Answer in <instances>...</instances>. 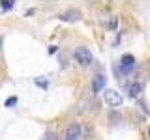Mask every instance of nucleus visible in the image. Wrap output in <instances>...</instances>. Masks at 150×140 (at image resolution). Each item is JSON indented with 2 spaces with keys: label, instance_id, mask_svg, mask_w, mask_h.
<instances>
[{
  "label": "nucleus",
  "instance_id": "nucleus-10",
  "mask_svg": "<svg viewBox=\"0 0 150 140\" xmlns=\"http://www.w3.org/2000/svg\"><path fill=\"white\" fill-rule=\"evenodd\" d=\"M36 84H38V86H41L43 90H45L47 86H49V82H47V80H41V78H36Z\"/></svg>",
  "mask_w": 150,
  "mask_h": 140
},
{
  "label": "nucleus",
  "instance_id": "nucleus-6",
  "mask_svg": "<svg viewBox=\"0 0 150 140\" xmlns=\"http://www.w3.org/2000/svg\"><path fill=\"white\" fill-rule=\"evenodd\" d=\"M141 92H143V84L141 82H131L128 86V95L129 97H137Z\"/></svg>",
  "mask_w": 150,
  "mask_h": 140
},
{
  "label": "nucleus",
  "instance_id": "nucleus-9",
  "mask_svg": "<svg viewBox=\"0 0 150 140\" xmlns=\"http://www.w3.org/2000/svg\"><path fill=\"white\" fill-rule=\"evenodd\" d=\"M0 4H2V9H9V8H13V2H11V0H2Z\"/></svg>",
  "mask_w": 150,
  "mask_h": 140
},
{
  "label": "nucleus",
  "instance_id": "nucleus-8",
  "mask_svg": "<svg viewBox=\"0 0 150 140\" xmlns=\"http://www.w3.org/2000/svg\"><path fill=\"white\" fill-rule=\"evenodd\" d=\"M17 97L15 95H13V97H8V99H6V103H4V106H8V108H13V106H15L17 105Z\"/></svg>",
  "mask_w": 150,
  "mask_h": 140
},
{
  "label": "nucleus",
  "instance_id": "nucleus-5",
  "mask_svg": "<svg viewBox=\"0 0 150 140\" xmlns=\"http://www.w3.org/2000/svg\"><path fill=\"white\" fill-rule=\"evenodd\" d=\"M131 69H135V58L131 54H124L120 60V71L122 73H129Z\"/></svg>",
  "mask_w": 150,
  "mask_h": 140
},
{
  "label": "nucleus",
  "instance_id": "nucleus-2",
  "mask_svg": "<svg viewBox=\"0 0 150 140\" xmlns=\"http://www.w3.org/2000/svg\"><path fill=\"white\" fill-rule=\"evenodd\" d=\"M73 56H75V60H77L81 65H90L94 62V56L90 52V49H86V47H79V49H75Z\"/></svg>",
  "mask_w": 150,
  "mask_h": 140
},
{
  "label": "nucleus",
  "instance_id": "nucleus-1",
  "mask_svg": "<svg viewBox=\"0 0 150 140\" xmlns=\"http://www.w3.org/2000/svg\"><path fill=\"white\" fill-rule=\"evenodd\" d=\"M103 99H105V103L109 106H112V108H118V106H122V103H124V97L116 90H105L103 92Z\"/></svg>",
  "mask_w": 150,
  "mask_h": 140
},
{
  "label": "nucleus",
  "instance_id": "nucleus-12",
  "mask_svg": "<svg viewBox=\"0 0 150 140\" xmlns=\"http://www.w3.org/2000/svg\"><path fill=\"white\" fill-rule=\"evenodd\" d=\"M148 136H150V129H148Z\"/></svg>",
  "mask_w": 150,
  "mask_h": 140
},
{
  "label": "nucleus",
  "instance_id": "nucleus-11",
  "mask_svg": "<svg viewBox=\"0 0 150 140\" xmlns=\"http://www.w3.org/2000/svg\"><path fill=\"white\" fill-rule=\"evenodd\" d=\"M2 41H4V39H2V36H0V49H2Z\"/></svg>",
  "mask_w": 150,
  "mask_h": 140
},
{
  "label": "nucleus",
  "instance_id": "nucleus-4",
  "mask_svg": "<svg viewBox=\"0 0 150 140\" xmlns=\"http://www.w3.org/2000/svg\"><path fill=\"white\" fill-rule=\"evenodd\" d=\"M81 11L79 9H68V11H64V13H60L58 19L60 21H66V22H77V21H81Z\"/></svg>",
  "mask_w": 150,
  "mask_h": 140
},
{
  "label": "nucleus",
  "instance_id": "nucleus-7",
  "mask_svg": "<svg viewBox=\"0 0 150 140\" xmlns=\"http://www.w3.org/2000/svg\"><path fill=\"white\" fill-rule=\"evenodd\" d=\"M103 86H105V77L103 75H96V78H94V92H100Z\"/></svg>",
  "mask_w": 150,
  "mask_h": 140
},
{
  "label": "nucleus",
  "instance_id": "nucleus-3",
  "mask_svg": "<svg viewBox=\"0 0 150 140\" xmlns=\"http://www.w3.org/2000/svg\"><path fill=\"white\" fill-rule=\"evenodd\" d=\"M64 140H83V127L79 123H71L66 131Z\"/></svg>",
  "mask_w": 150,
  "mask_h": 140
}]
</instances>
